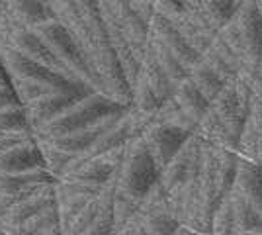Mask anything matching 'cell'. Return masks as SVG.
Returning <instances> with one entry per match:
<instances>
[{"instance_id": "6da1fadb", "label": "cell", "mask_w": 262, "mask_h": 235, "mask_svg": "<svg viewBox=\"0 0 262 235\" xmlns=\"http://www.w3.org/2000/svg\"><path fill=\"white\" fill-rule=\"evenodd\" d=\"M129 106L131 104H123V102L114 100L108 94L92 90L78 102H75L61 118H57L55 122L45 125L43 130L33 134V137L35 139H55V137H61V135L73 134L78 130L90 127L94 123H100L102 120L112 118L116 114L127 112Z\"/></svg>"}, {"instance_id": "e0dca14e", "label": "cell", "mask_w": 262, "mask_h": 235, "mask_svg": "<svg viewBox=\"0 0 262 235\" xmlns=\"http://www.w3.org/2000/svg\"><path fill=\"white\" fill-rule=\"evenodd\" d=\"M137 77H141L153 89V92L161 98V102L170 100L174 96L176 84L168 78V75L163 71V67L159 65L157 57L151 51V45H149L147 53L141 57V65H139V75Z\"/></svg>"}, {"instance_id": "9c48e42d", "label": "cell", "mask_w": 262, "mask_h": 235, "mask_svg": "<svg viewBox=\"0 0 262 235\" xmlns=\"http://www.w3.org/2000/svg\"><path fill=\"white\" fill-rule=\"evenodd\" d=\"M204 145H206V139L196 132L176 153L174 159L161 170L159 182L168 194L198 177L202 168V159H204Z\"/></svg>"}, {"instance_id": "484cf974", "label": "cell", "mask_w": 262, "mask_h": 235, "mask_svg": "<svg viewBox=\"0 0 262 235\" xmlns=\"http://www.w3.org/2000/svg\"><path fill=\"white\" fill-rule=\"evenodd\" d=\"M211 235H235V220H233V206L229 196L219 204L217 212L213 216Z\"/></svg>"}, {"instance_id": "7a4b0ae2", "label": "cell", "mask_w": 262, "mask_h": 235, "mask_svg": "<svg viewBox=\"0 0 262 235\" xmlns=\"http://www.w3.org/2000/svg\"><path fill=\"white\" fill-rule=\"evenodd\" d=\"M161 168L155 163L153 155L145 145L143 137L131 139L121 159L120 170L116 177V188L127 198L141 202L159 184Z\"/></svg>"}, {"instance_id": "d590c367", "label": "cell", "mask_w": 262, "mask_h": 235, "mask_svg": "<svg viewBox=\"0 0 262 235\" xmlns=\"http://www.w3.org/2000/svg\"><path fill=\"white\" fill-rule=\"evenodd\" d=\"M235 235H262V231H241V233Z\"/></svg>"}, {"instance_id": "5bb4252c", "label": "cell", "mask_w": 262, "mask_h": 235, "mask_svg": "<svg viewBox=\"0 0 262 235\" xmlns=\"http://www.w3.org/2000/svg\"><path fill=\"white\" fill-rule=\"evenodd\" d=\"M55 177L49 168H35L20 175H2L0 173V208L10 206L12 202L22 198L24 194L35 190L37 186L53 182Z\"/></svg>"}, {"instance_id": "5b68a950", "label": "cell", "mask_w": 262, "mask_h": 235, "mask_svg": "<svg viewBox=\"0 0 262 235\" xmlns=\"http://www.w3.org/2000/svg\"><path fill=\"white\" fill-rule=\"evenodd\" d=\"M235 24L241 37L243 69L258 71L262 63V10L258 8L256 0H245L239 4Z\"/></svg>"}, {"instance_id": "e575fe53", "label": "cell", "mask_w": 262, "mask_h": 235, "mask_svg": "<svg viewBox=\"0 0 262 235\" xmlns=\"http://www.w3.org/2000/svg\"><path fill=\"white\" fill-rule=\"evenodd\" d=\"M202 2H204V0H184V4H188V6H196V8L202 6Z\"/></svg>"}, {"instance_id": "1f68e13d", "label": "cell", "mask_w": 262, "mask_h": 235, "mask_svg": "<svg viewBox=\"0 0 262 235\" xmlns=\"http://www.w3.org/2000/svg\"><path fill=\"white\" fill-rule=\"evenodd\" d=\"M114 235H147V233H145V227H143V222H141V216H139V212L135 213L129 222H125L121 227L114 229Z\"/></svg>"}, {"instance_id": "4316f807", "label": "cell", "mask_w": 262, "mask_h": 235, "mask_svg": "<svg viewBox=\"0 0 262 235\" xmlns=\"http://www.w3.org/2000/svg\"><path fill=\"white\" fill-rule=\"evenodd\" d=\"M0 132H32L24 106L0 110Z\"/></svg>"}, {"instance_id": "f35d334b", "label": "cell", "mask_w": 262, "mask_h": 235, "mask_svg": "<svg viewBox=\"0 0 262 235\" xmlns=\"http://www.w3.org/2000/svg\"><path fill=\"white\" fill-rule=\"evenodd\" d=\"M258 73H260V80H262V63H260V69H258Z\"/></svg>"}, {"instance_id": "7402d4cb", "label": "cell", "mask_w": 262, "mask_h": 235, "mask_svg": "<svg viewBox=\"0 0 262 235\" xmlns=\"http://www.w3.org/2000/svg\"><path fill=\"white\" fill-rule=\"evenodd\" d=\"M151 51H153V55L157 57V61H159V65L163 67V71L168 75V78L178 84V82H182L188 78V69L186 65L178 59V57L168 49V47H164L161 41H157L151 37Z\"/></svg>"}, {"instance_id": "74e56055", "label": "cell", "mask_w": 262, "mask_h": 235, "mask_svg": "<svg viewBox=\"0 0 262 235\" xmlns=\"http://www.w3.org/2000/svg\"><path fill=\"white\" fill-rule=\"evenodd\" d=\"M235 2H237V6H239V4H243V2H245V0H235Z\"/></svg>"}, {"instance_id": "4dcf8cb0", "label": "cell", "mask_w": 262, "mask_h": 235, "mask_svg": "<svg viewBox=\"0 0 262 235\" xmlns=\"http://www.w3.org/2000/svg\"><path fill=\"white\" fill-rule=\"evenodd\" d=\"M14 106H22V102L18 98V94H16V90L12 87V82L0 84V110L14 108Z\"/></svg>"}, {"instance_id": "d6986e66", "label": "cell", "mask_w": 262, "mask_h": 235, "mask_svg": "<svg viewBox=\"0 0 262 235\" xmlns=\"http://www.w3.org/2000/svg\"><path fill=\"white\" fill-rule=\"evenodd\" d=\"M174 100L178 102V106L182 108V112H184L190 120H194L196 123L202 122L204 116H206V114L209 112V108H211V102L200 92V89H198L190 78H186V80L176 84Z\"/></svg>"}, {"instance_id": "f546056e", "label": "cell", "mask_w": 262, "mask_h": 235, "mask_svg": "<svg viewBox=\"0 0 262 235\" xmlns=\"http://www.w3.org/2000/svg\"><path fill=\"white\" fill-rule=\"evenodd\" d=\"M32 132H0V153L32 139Z\"/></svg>"}, {"instance_id": "3957f363", "label": "cell", "mask_w": 262, "mask_h": 235, "mask_svg": "<svg viewBox=\"0 0 262 235\" xmlns=\"http://www.w3.org/2000/svg\"><path fill=\"white\" fill-rule=\"evenodd\" d=\"M35 30L45 39V44L51 47V51L55 53L57 61L61 63V67L65 69L67 75H71L73 78H77L80 82L88 84L90 89L96 90L94 75L88 67L84 53H82L78 41L75 39V35L71 34V30L67 26H63L57 20H49V22L41 24Z\"/></svg>"}, {"instance_id": "2e32d148", "label": "cell", "mask_w": 262, "mask_h": 235, "mask_svg": "<svg viewBox=\"0 0 262 235\" xmlns=\"http://www.w3.org/2000/svg\"><path fill=\"white\" fill-rule=\"evenodd\" d=\"M233 190L241 194L262 216V165L258 161L241 157Z\"/></svg>"}, {"instance_id": "83f0119b", "label": "cell", "mask_w": 262, "mask_h": 235, "mask_svg": "<svg viewBox=\"0 0 262 235\" xmlns=\"http://www.w3.org/2000/svg\"><path fill=\"white\" fill-rule=\"evenodd\" d=\"M82 235H114V200L110 206L102 210V213L96 218V222Z\"/></svg>"}, {"instance_id": "8992f818", "label": "cell", "mask_w": 262, "mask_h": 235, "mask_svg": "<svg viewBox=\"0 0 262 235\" xmlns=\"http://www.w3.org/2000/svg\"><path fill=\"white\" fill-rule=\"evenodd\" d=\"M92 90L94 89H90L88 84H78L75 89L67 90H53V92L41 96L39 100L24 106L32 134H37L39 130H43L45 125H49L57 118H61L75 102H78L82 96H86L88 92H92Z\"/></svg>"}, {"instance_id": "9a60e30c", "label": "cell", "mask_w": 262, "mask_h": 235, "mask_svg": "<svg viewBox=\"0 0 262 235\" xmlns=\"http://www.w3.org/2000/svg\"><path fill=\"white\" fill-rule=\"evenodd\" d=\"M35 168H47L35 137L0 153V173L2 175H20V173H28V170H35Z\"/></svg>"}, {"instance_id": "ac0fdd59", "label": "cell", "mask_w": 262, "mask_h": 235, "mask_svg": "<svg viewBox=\"0 0 262 235\" xmlns=\"http://www.w3.org/2000/svg\"><path fill=\"white\" fill-rule=\"evenodd\" d=\"M14 20L24 28H39L41 24L55 20L47 0H6Z\"/></svg>"}, {"instance_id": "52a82bcc", "label": "cell", "mask_w": 262, "mask_h": 235, "mask_svg": "<svg viewBox=\"0 0 262 235\" xmlns=\"http://www.w3.org/2000/svg\"><path fill=\"white\" fill-rule=\"evenodd\" d=\"M139 216L147 235H180L182 222L178 220L168 192L161 186V182L141 200Z\"/></svg>"}, {"instance_id": "d6a6232c", "label": "cell", "mask_w": 262, "mask_h": 235, "mask_svg": "<svg viewBox=\"0 0 262 235\" xmlns=\"http://www.w3.org/2000/svg\"><path fill=\"white\" fill-rule=\"evenodd\" d=\"M35 235H61V227H59V222H57V224L47 225L45 229H41L39 233H35Z\"/></svg>"}, {"instance_id": "f1b7e54d", "label": "cell", "mask_w": 262, "mask_h": 235, "mask_svg": "<svg viewBox=\"0 0 262 235\" xmlns=\"http://www.w3.org/2000/svg\"><path fill=\"white\" fill-rule=\"evenodd\" d=\"M251 120L256 127V159L262 165V100L254 96L251 108Z\"/></svg>"}, {"instance_id": "ab89813d", "label": "cell", "mask_w": 262, "mask_h": 235, "mask_svg": "<svg viewBox=\"0 0 262 235\" xmlns=\"http://www.w3.org/2000/svg\"><path fill=\"white\" fill-rule=\"evenodd\" d=\"M0 235H2V233H0Z\"/></svg>"}, {"instance_id": "30bf717a", "label": "cell", "mask_w": 262, "mask_h": 235, "mask_svg": "<svg viewBox=\"0 0 262 235\" xmlns=\"http://www.w3.org/2000/svg\"><path fill=\"white\" fill-rule=\"evenodd\" d=\"M55 210L59 216V227L67 224L77 212H80L96 194L102 192L100 186L90 184L77 175H65L55 179Z\"/></svg>"}, {"instance_id": "7c38bea8", "label": "cell", "mask_w": 262, "mask_h": 235, "mask_svg": "<svg viewBox=\"0 0 262 235\" xmlns=\"http://www.w3.org/2000/svg\"><path fill=\"white\" fill-rule=\"evenodd\" d=\"M149 30H151V37L161 41L164 47H168L172 53H174L182 63L186 65V69L190 71L192 65H196L198 61L202 59L200 53L190 45V41L186 39L182 32L176 28V24L166 18L164 14H159L155 12L153 18L149 20Z\"/></svg>"}, {"instance_id": "ba28073f", "label": "cell", "mask_w": 262, "mask_h": 235, "mask_svg": "<svg viewBox=\"0 0 262 235\" xmlns=\"http://www.w3.org/2000/svg\"><path fill=\"white\" fill-rule=\"evenodd\" d=\"M194 134L196 132H190L186 127H180V125L168 122H161V120L153 118L151 123L145 127L141 137L147 149H149V153L153 155L155 163L163 170Z\"/></svg>"}, {"instance_id": "44dd1931", "label": "cell", "mask_w": 262, "mask_h": 235, "mask_svg": "<svg viewBox=\"0 0 262 235\" xmlns=\"http://www.w3.org/2000/svg\"><path fill=\"white\" fill-rule=\"evenodd\" d=\"M231 206H233V220H235V233L241 231H262V216L241 194L231 190Z\"/></svg>"}, {"instance_id": "4fadbf2b", "label": "cell", "mask_w": 262, "mask_h": 235, "mask_svg": "<svg viewBox=\"0 0 262 235\" xmlns=\"http://www.w3.org/2000/svg\"><path fill=\"white\" fill-rule=\"evenodd\" d=\"M8 45L14 47L16 51L24 53L26 57H30L33 61L41 63V65H47V67L55 69V71H61L65 73V69L61 67V63L57 61L55 53L51 51V47L45 44V39L39 35V32L35 28H24V26H18L14 32H12L10 39H8ZM71 77V75H69Z\"/></svg>"}, {"instance_id": "8d00e7d4", "label": "cell", "mask_w": 262, "mask_h": 235, "mask_svg": "<svg viewBox=\"0 0 262 235\" xmlns=\"http://www.w3.org/2000/svg\"><path fill=\"white\" fill-rule=\"evenodd\" d=\"M180 235H200V233H194V231H190V229L182 227V229H180Z\"/></svg>"}, {"instance_id": "277c9868", "label": "cell", "mask_w": 262, "mask_h": 235, "mask_svg": "<svg viewBox=\"0 0 262 235\" xmlns=\"http://www.w3.org/2000/svg\"><path fill=\"white\" fill-rule=\"evenodd\" d=\"M252 100H254L252 87L247 80L237 77L235 80H229L211 102V108L215 110L221 122L229 130L231 137L235 139L237 151H239V141L243 130H245V123L251 116Z\"/></svg>"}, {"instance_id": "8fae6325", "label": "cell", "mask_w": 262, "mask_h": 235, "mask_svg": "<svg viewBox=\"0 0 262 235\" xmlns=\"http://www.w3.org/2000/svg\"><path fill=\"white\" fill-rule=\"evenodd\" d=\"M55 182V180H53ZM47 182L0 210V229H10L55 208V184Z\"/></svg>"}, {"instance_id": "603a6c76", "label": "cell", "mask_w": 262, "mask_h": 235, "mask_svg": "<svg viewBox=\"0 0 262 235\" xmlns=\"http://www.w3.org/2000/svg\"><path fill=\"white\" fill-rule=\"evenodd\" d=\"M237 8L239 6L235 0H204L200 6V10L204 12V16L209 20V24L217 30L227 26L235 18Z\"/></svg>"}, {"instance_id": "ffe728a7", "label": "cell", "mask_w": 262, "mask_h": 235, "mask_svg": "<svg viewBox=\"0 0 262 235\" xmlns=\"http://www.w3.org/2000/svg\"><path fill=\"white\" fill-rule=\"evenodd\" d=\"M188 78L196 84L198 89H200V92H202L209 102H213V98H215L219 92L223 90V87L227 84V80L221 77L215 69L209 67L204 59H200L196 65L190 67Z\"/></svg>"}, {"instance_id": "cb8c5ba5", "label": "cell", "mask_w": 262, "mask_h": 235, "mask_svg": "<svg viewBox=\"0 0 262 235\" xmlns=\"http://www.w3.org/2000/svg\"><path fill=\"white\" fill-rule=\"evenodd\" d=\"M131 106L147 116H155L157 110L163 106V102L141 77H137L131 87Z\"/></svg>"}, {"instance_id": "d4e9b609", "label": "cell", "mask_w": 262, "mask_h": 235, "mask_svg": "<svg viewBox=\"0 0 262 235\" xmlns=\"http://www.w3.org/2000/svg\"><path fill=\"white\" fill-rule=\"evenodd\" d=\"M10 82L12 87H14V90H16L20 102H22V106H28L32 102L39 100L41 96L53 92V90H59L55 89V87H51V84H47V82L33 80V78H18V80H10Z\"/></svg>"}, {"instance_id": "836d02e7", "label": "cell", "mask_w": 262, "mask_h": 235, "mask_svg": "<svg viewBox=\"0 0 262 235\" xmlns=\"http://www.w3.org/2000/svg\"><path fill=\"white\" fill-rule=\"evenodd\" d=\"M252 87V90H254V96L258 98V100H262V80H260V77H256L252 82H249Z\"/></svg>"}]
</instances>
